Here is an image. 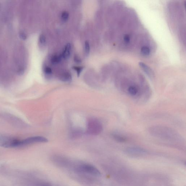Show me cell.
<instances>
[{
  "mask_svg": "<svg viewBox=\"0 0 186 186\" xmlns=\"http://www.w3.org/2000/svg\"><path fill=\"white\" fill-rule=\"evenodd\" d=\"M149 132L152 136L156 138L170 142H181L184 140L177 132L166 126H153L149 128Z\"/></svg>",
  "mask_w": 186,
  "mask_h": 186,
  "instance_id": "6da1fadb",
  "label": "cell"
},
{
  "mask_svg": "<svg viewBox=\"0 0 186 186\" xmlns=\"http://www.w3.org/2000/svg\"><path fill=\"white\" fill-rule=\"evenodd\" d=\"M0 146L5 148L20 147V140L9 137L2 136L0 137Z\"/></svg>",
  "mask_w": 186,
  "mask_h": 186,
  "instance_id": "7a4b0ae2",
  "label": "cell"
},
{
  "mask_svg": "<svg viewBox=\"0 0 186 186\" xmlns=\"http://www.w3.org/2000/svg\"><path fill=\"white\" fill-rule=\"evenodd\" d=\"M48 141L47 139L42 136H37L28 137L23 140H20V146L34 144L37 143H46Z\"/></svg>",
  "mask_w": 186,
  "mask_h": 186,
  "instance_id": "3957f363",
  "label": "cell"
},
{
  "mask_svg": "<svg viewBox=\"0 0 186 186\" xmlns=\"http://www.w3.org/2000/svg\"><path fill=\"white\" fill-rule=\"evenodd\" d=\"M79 169L81 171L93 175L100 176L101 174L100 171L97 168L90 164L81 165Z\"/></svg>",
  "mask_w": 186,
  "mask_h": 186,
  "instance_id": "277c9868",
  "label": "cell"
},
{
  "mask_svg": "<svg viewBox=\"0 0 186 186\" xmlns=\"http://www.w3.org/2000/svg\"><path fill=\"white\" fill-rule=\"evenodd\" d=\"M88 130L91 133L98 134L101 132L102 127L101 124L98 121L91 120L89 121Z\"/></svg>",
  "mask_w": 186,
  "mask_h": 186,
  "instance_id": "5b68a950",
  "label": "cell"
},
{
  "mask_svg": "<svg viewBox=\"0 0 186 186\" xmlns=\"http://www.w3.org/2000/svg\"><path fill=\"white\" fill-rule=\"evenodd\" d=\"M125 152L129 154L137 155L145 154L147 153V151L144 149L139 147H131L127 148L125 150Z\"/></svg>",
  "mask_w": 186,
  "mask_h": 186,
  "instance_id": "8992f818",
  "label": "cell"
},
{
  "mask_svg": "<svg viewBox=\"0 0 186 186\" xmlns=\"http://www.w3.org/2000/svg\"><path fill=\"white\" fill-rule=\"evenodd\" d=\"M112 138L118 143H124L127 141V137L121 133L115 132L112 134Z\"/></svg>",
  "mask_w": 186,
  "mask_h": 186,
  "instance_id": "52a82bcc",
  "label": "cell"
},
{
  "mask_svg": "<svg viewBox=\"0 0 186 186\" xmlns=\"http://www.w3.org/2000/svg\"><path fill=\"white\" fill-rule=\"evenodd\" d=\"M71 51V44L70 43H68L65 46L62 53L61 54L62 58L65 59H68L70 56Z\"/></svg>",
  "mask_w": 186,
  "mask_h": 186,
  "instance_id": "ba28073f",
  "label": "cell"
},
{
  "mask_svg": "<svg viewBox=\"0 0 186 186\" xmlns=\"http://www.w3.org/2000/svg\"><path fill=\"white\" fill-rule=\"evenodd\" d=\"M139 65L140 66L141 68L144 70L145 73L148 75V76L152 78L154 74L151 69L149 68L148 66L142 62L139 63Z\"/></svg>",
  "mask_w": 186,
  "mask_h": 186,
  "instance_id": "9c48e42d",
  "label": "cell"
},
{
  "mask_svg": "<svg viewBox=\"0 0 186 186\" xmlns=\"http://www.w3.org/2000/svg\"><path fill=\"white\" fill-rule=\"evenodd\" d=\"M60 79L65 82H69L72 80V76L69 72L64 73L60 76Z\"/></svg>",
  "mask_w": 186,
  "mask_h": 186,
  "instance_id": "30bf717a",
  "label": "cell"
},
{
  "mask_svg": "<svg viewBox=\"0 0 186 186\" xmlns=\"http://www.w3.org/2000/svg\"><path fill=\"white\" fill-rule=\"evenodd\" d=\"M62 59V58L61 55H54L51 58V62L52 64L55 65V64H57L60 63Z\"/></svg>",
  "mask_w": 186,
  "mask_h": 186,
  "instance_id": "8fae6325",
  "label": "cell"
},
{
  "mask_svg": "<svg viewBox=\"0 0 186 186\" xmlns=\"http://www.w3.org/2000/svg\"><path fill=\"white\" fill-rule=\"evenodd\" d=\"M141 53L144 56H148L150 54V50L148 46H144L141 48Z\"/></svg>",
  "mask_w": 186,
  "mask_h": 186,
  "instance_id": "7c38bea8",
  "label": "cell"
},
{
  "mask_svg": "<svg viewBox=\"0 0 186 186\" xmlns=\"http://www.w3.org/2000/svg\"><path fill=\"white\" fill-rule=\"evenodd\" d=\"M39 41L40 45L43 46L45 44L46 42V39L44 35L42 34L40 35Z\"/></svg>",
  "mask_w": 186,
  "mask_h": 186,
  "instance_id": "4fadbf2b",
  "label": "cell"
},
{
  "mask_svg": "<svg viewBox=\"0 0 186 186\" xmlns=\"http://www.w3.org/2000/svg\"><path fill=\"white\" fill-rule=\"evenodd\" d=\"M73 69L76 71L77 76H79V75H80L81 72L82 71L83 69H84V67L74 66L73 67Z\"/></svg>",
  "mask_w": 186,
  "mask_h": 186,
  "instance_id": "5bb4252c",
  "label": "cell"
},
{
  "mask_svg": "<svg viewBox=\"0 0 186 186\" xmlns=\"http://www.w3.org/2000/svg\"><path fill=\"white\" fill-rule=\"evenodd\" d=\"M69 13L66 11L62 13V14L61 15V18L62 20L63 21V22H66L68 20V19H69Z\"/></svg>",
  "mask_w": 186,
  "mask_h": 186,
  "instance_id": "9a60e30c",
  "label": "cell"
},
{
  "mask_svg": "<svg viewBox=\"0 0 186 186\" xmlns=\"http://www.w3.org/2000/svg\"><path fill=\"white\" fill-rule=\"evenodd\" d=\"M84 46L85 53L88 55L90 53V45L88 42H85Z\"/></svg>",
  "mask_w": 186,
  "mask_h": 186,
  "instance_id": "2e32d148",
  "label": "cell"
},
{
  "mask_svg": "<svg viewBox=\"0 0 186 186\" xmlns=\"http://www.w3.org/2000/svg\"><path fill=\"white\" fill-rule=\"evenodd\" d=\"M44 73L47 75H51L52 73V69L48 67L45 68L44 69Z\"/></svg>",
  "mask_w": 186,
  "mask_h": 186,
  "instance_id": "e0dca14e",
  "label": "cell"
},
{
  "mask_svg": "<svg viewBox=\"0 0 186 186\" xmlns=\"http://www.w3.org/2000/svg\"><path fill=\"white\" fill-rule=\"evenodd\" d=\"M19 35L21 39L23 40H26L27 39V35L24 32H20L19 33Z\"/></svg>",
  "mask_w": 186,
  "mask_h": 186,
  "instance_id": "ac0fdd59",
  "label": "cell"
},
{
  "mask_svg": "<svg viewBox=\"0 0 186 186\" xmlns=\"http://www.w3.org/2000/svg\"><path fill=\"white\" fill-rule=\"evenodd\" d=\"M124 40L126 43H129L130 40V38L128 35H125L124 37Z\"/></svg>",
  "mask_w": 186,
  "mask_h": 186,
  "instance_id": "d6986e66",
  "label": "cell"
},
{
  "mask_svg": "<svg viewBox=\"0 0 186 186\" xmlns=\"http://www.w3.org/2000/svg\"><path fill=\"white\" fill-rule=\"evenodd\" d=\"M74 61L78 63H80L81 62V61L80 58L77 56H75L74 57Z\"/></svg>",
  "mask_w": 186,
  "mask_h": 186,
  "instance_id": "ffe728a7",
  "label": "cell"
},
{
  "mask_svg": "<svg viewBox=\"0 0 186 186\" xmlns=\"http://www.w3.org/2000/svg\"><path fill=\"white\" fill-rule=\"evenodd\" d=\"M40 186H51L47 184H43L40 185Z\"/></svg>",
  "mask_w": 186,
  "mask_h": 186,
  "instance_id": "44dd1931",
  "label": "cell"
}]
</instances>
